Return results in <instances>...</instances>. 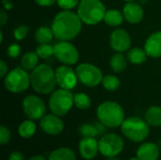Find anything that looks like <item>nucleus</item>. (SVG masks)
<instances>
[{
	"instance_id": "obj_17",
	"label": "nucleus",
	"mask_w": 161,
	"mask_h": 160,
	"mask_svg": "<svg viewBox=\"0 0 161 160\" xmlns=\"http://www.w3.org/2000/svg\"><path fill=\"white\" fill-rule=\"evenodd\" d=\"M144 50L151 58L161 57V31L153 33L145 41Z\"/></svg>"
},
{
	"instance_id": "obj_31",
	"label": "nucleus",
	"mask_w": 161,
	"mask_h": 160,
	"mask_svg": "<svg viewBox=\"0 0 161 160\" xmlns=\"http://www.w3.org/2000/svg\"><path fill=\"white\" fill-rule=\"evenodd\" d=\"M11 139V133L8 128H7L5 125L0 126V143L1 144H7L9 142Z\"/></svg>"
},
{
	"instance_id": "obj_38",
	"label": "nucleus",
	"mask_w": 161,
	"mask_h": 160,
	"mask_svg": "<svg viewBox=\"0 0 161 160\" xmlns=\"http://www.w3.org/2000/svg\"><path fill=\"white\" fill-rule=\"evenodd\" d=\"M7 20H8V16H7L6 12L2 10V11L0 12V21H1V25H5V23L7 22Z\"/></svg>"
},
{
	"instance_id": "obj_9",
	"label": "nucleus",
	"mask_w": 161,
	"mask_h": 160,
	"mask_svg": "<svg viewBox=\"0 0 161 160\" xmlns=\"http://www.w3.org/2000/svg\"><path fill=\"white\" fill-rule=\"evenodd\" d=\"M77 78L87 87H95L103 80V74L99 68L90 63H82L75 70Z\"/></svg>"
},
{
	"instance_id": "obj_35",
	"label": "nucleus",
	"mask_w": 161,
	"mask_h": 160,
	"mask_svg": "<svg viewBox=\"0 0 161 160\" xmlns=\"http://www.w3.org/2000/svg\"><path fill=\"white\" fill-rule=\"evenodd\" d=\"M8 160H25V158H24V155L21 152L14 151L10 154Z\"/></svg>"
},
{
	"instance_id": "obj_5",
	"label": "nucleus",
	"mask_w": 161,
	"mask_h": 160,
	"mask_svg": "<svg viewBox=\"0 0 161 160\" xmlns=\"http://www.w3.org/2000/svg\"><path fill=\"white\" fill-rule=\"evenodd\" d=\"M123 134L133 142H142L146 140L150 133L149 124L139 117H129L121 125Z\"/></svg>"
},
{
	"instance_id": "obj_33",
	"label": "nucleus",
	"mask_w": 161,
	"mask_h": 160,
	"mask_svg": "<svg viewBox=\"0 0 161 160\" xmlns=\"http://www.w3.org/2000/svg\"><path fill=\"white\" fill-rule=\"evenodd\" d=\"M27 32H28V27L25 25H21L14 30V37L16 40L21 41L25 38V36L27 35Z\"/></svg>"
},
{
	"instance_id": "obj_13",
	"label": "nucleus",
	"mask_w": 161,
	"mask_h": 160,
	"mask_svg": "<svg viewBox=\"0 0 161 160\" xmlns=\"http://www.w3.org/2000/svg\"><path fill=\"white\" fill-rule=\"evenodd\" d=\"M40 126L44 133L48 135L56 136L63 131L64 124L62 120L59 118V116L53 113V114L44 115L41 119Z\"/></svg>"
},
{
	"instance_id": "obj_21",
	"label": "nucleus",
	"mask_w": 161,
	"mask_h": 160,
	"mask_svg": "<svg viewBox=\"0 0 161 160\" xmlns=\"http://www.w3.org/2000/svg\"><path fill=\"white\" fill-rule=\"evenodd\" d=\"M38 58L36 52H26L21 58V65L25 71H32L38 66Z\"/></svg>"
},
{
	"instance_id": "obj_36",
	"label": "nucleus",
	"mask_w": 161,
	"mask_h": 160,
	"mask_svg": "<svg viewBox=\"0 0 161 160\" xmlns=\"http://www.w3.org/2000/svg\"><path fill=\"white\" fill-rule=\"evenodd\" d=\"M35 1L40 6L48 7V6H52L53 4H55L58 0H35Z\"/></svg>"
},
{
	"instance_id": "obj_11",
	"label": "nucleus",
	"mask_w": 161,
	"mask_h": 160,
	"mask_svg": "<svg viewBox=\"0 0 161 160\" xmlns=\"http://www.w3.org/2000/svg\"><path fill=\"white\" fill-rule=\"evenodd\" d=\"M23 109L25 114L30 120L42 119L46 111L43 101L35 95H29L23 101Z\"/></svg>"
},
{
	"instance_id": "obj_39",
	"label": "nucleus",
	"mask_w": 161,
	"mask_h": 160,
	"mask_svg": "<svg viewBox=\"0 0 161 160\" xmlns=\"http://www.w3.org/2000/svg\"><path fill=\"white\" fill-rule=\"evenodd\" d=\"M28 160H46V158L44 157L41 156V155H36V156L31 157Z\"/></svg>"
},
{
	"instance_id": "obj_24",
	"label": "nucleus",
	"mask_w": 161,
	"mask_h": 160,
	"mask_svg": "<svg viewBox=\"0 0 161 160\" xmlns=\"http://www.w3.org/2000/svg\"><path fill=\"white\" fill-rule=\"evenodd\" d=\"M124 19V14H122L119 10L117 9H109L107 10L104 20L106 24H108L110 26H117L120 25L123 22Z\"/></svg>"
},
{
	"instance_id": "obj_23",
	"label": "nucleus",
	"mask_w": 161,
	"mask_h": 160,
	"mask_svg": "<svg viewBox=\"0 0 161 160\" xmlns=\"http://www.w3.org/2000/svg\"><path fill=\"white\" fill-rule=\"evenodd\" d=\"M36 128V124L34 122H32V120H26L19 125L18 133L22 138L29 139L35 134Z\"/></svg>"
},
{
	"instance_id": "obj_20",
	"label": "nucleus",
	"mask_w": 161,
	"mask_h": 160,
	"mask_svg": "<svg viewBox=\"0 0 161 160\" xmlns=\"http://www.w3.org/2000/svg\"><path fill=\"white\" fill-rule=\"evenodd\" d=\"M48 160H76V156L73 150L67 147H61L54 150Z\"/></svg>"
},
{
	"instance_id": "obj_7",
	"label": "nucleus",
	"mask_w": 161,
	"mask_h": 160,
	"mask_svg": "<svg viewBox=\"0 0 161 160\" xmlns=\"http://www.w3.org/2000/svg\"><path fill=\"white\" fill-rule=\"evenodd\" d=\"M4 84L8 91L12 93H20L28 88L30 84V76L25 69L16 68L7 74Z\"/></svg>"
},
{
	"instance_id": "obj_14",
	"label": "nucleus",
	"mask_w": 161,
	"mask_h": 160,
	"mask_svg": "<svg viewBox=\"0 0 161 160\" xmlns=\"http://www.w3.org/2000/svg\"><path fill=\"white\" fill-rule=\"evenodd\" d=\"M131 44L129 34L124 29H116L110 35V45L117 52L126 51Z\"/></svg>"
},
{
	"instance_id": "obj_8",
	"label": "nucleus",
	"mask_w": 161,
	"mask_h": 160,
	"mask_svg": "<svg viewBox=\"0 0 161 160\" xmlns=\"http://www.w3.org/2000/svg\"><path fill=\"white\" fill-rule=\"evenodd\" d=\"M125 143L123 139L113 133L104 135L99 141V152L105 157H115L124 150Z\"/></svg>"
},
{
	"instance_id": "obj_41",
	"label": "nucleus",
	"mask_w": 161,
	"mask_h": 160,
	"mask_svg": "<svg viewBox=\"0 0 161 160\" xmlns=\"http://www.w3.org/2000/svg\"><path fill=\"white\" fill-rule=\"evenodd\" d=\"M129 160H140L138 157H132V158H130Z\"/></svg>"
},
{
	"instance_id": "obj_22",
	"label": "nucleus",
	"mask_w": 161,
	"mask_h": 160,
	"mask_svg": "<svg viewBox=\"0 0 161 160\" xmlns=\"http://www.w3.org/2000/svg\"><path fill=\"white\" fill-rule=\"evenodd\" d=\"M127 61L126 58L121 52L115 54L110 58V67L115 73H122L126 68Z\"/></svg>"
},
{
	"instance_id": "obj_32",
	"label": "nucleus",
	"mask_w": 161,
	"mask_h": 160,
	"mask_svg": "<svg viewBox=\"0 0 161 160\" xmlns=\"http://www.w3.org/2000/svg\"><path fill=\"white\" fill-rule=\"evenodd\" d=\"M57 2L61 8H63L65 10H69V9L75 8L78 4L79 0H58Z\"/></svg>"
},
{
	"instance_id": "obj_42",
	"label": "nucleus",
	"mask_w": 161,
	"mask_h": 160,
	"mask_svg": "<svg viewBox=\"0 0 161 160\" xmlns=\"http://www.w3.org/2000/svg\"><path fill=\"white\" fill-rule=\"evenodd\" d=\"M125 1H128V2H131V1H134V0H125Z\"/></svg>"
},
{
	"instance_id": "obj_26",
	"label": "nucleus",
	"mask_w": 161,
	"mask_h": 160,
	"mask_svg": "<svg viewBox=\"0 0 161 160\" xmlns=\"http://www.w3.org/2000/svg\"><path fill=\"white\" fill-rule=\"evenodd\" d=\"M147 54L145 50L141 48H133L127 54L128 60L133 64H142L146 60Z\"/></svg>"
},
{
	"instance_id": "obj_6",
	"label": "nucleus",
	"mask_w": 161,
	"mask_h": 160,
	"mask_svg": "<svg viewBox=\"0 0 161 160\" xmlns=\"http://www.w3.org/2000/svg\"><path fill=\"white\" fill-rule=\"evenodd\" d=\"M74 96L75 95H73L70 90L60 89L54 91L49 99V108L51 111L59 117L66 115L75 104Z\"/></svg>"
},
{
	"instance_id": "obj_16",
	"label": "nucleus",
	"mask_w": 161,
	"mask_h": 160,
	"mask_svg": "<svg viewBox=\"0 0 161 160\" xmlns=\"http://www.w3.org/2000/svg\"><path fill=\"white\" fill-rule=\"evenodd\" d=\"M123 14L127 22L131 24H138L143 18V9L138 3L128 2L124 8Z\"/></svg>"
},
{
	"instance_id": "obj_40",
	"label": "nucleus",
	"mask_w": 161,
	"mask_h": 160,
	"mask_svg": "<svg viewBox=\"0 0 161 160\" xmlns=\"http://www.w3.org/2000/svg\"><path fill=\"white\" fill-rule=\"evenodd\" d=\"M108 160H120V159H119V158H117V157H109Z\"/></svg>"
},
{
	"instance_id": "obj_1",
	"label": "nucleus",
	"mask_w": 161,
	"mask_h": 160,
	"mask_svg": "<svg viewBox=\"0 0 161 160\" xmlns=\"http://www.w3.org/2000/svg\"><path fill=\"white\" fill-rule=\"evenodd\" d=\"M82 21L78 14L70 10H63L56 15L52 24L54 36L60 41H71L81 30Z\"/></svg>"
},
{
	"instance_id": "obj_2",
	"label": "nucleus",
	"mask_w": 161,
	"mask_h": 160,
	"mask_svg": "<svg viewBox=\"0 0 161 160\" xmlns=\"http://www.w3.org/2000/svg\"><path fill=\"white\" fill-rule=\"evenodd\" d=\"M30 83L32 88L42 94L51 93L58 84L55 72L46 64L38 65L34 70H32L30 74Z\"/></svg>"
},
{
	"instance_id": "obj_27",
	"label": "nucleus",
	"mask_w": 161,
	"mask_h": 160,
	"mask_svg": "<svg viewBox=\"0 0 161 160\" xmlns=\"http://www.w3.org/2000/svg\"><path fill=\"white\" fill-rule=\"evenodd\" d=\"M102 84H103V87L106 90L110 91H114L120 87L121 81L117 76L108 74V75H106V76L103 77Z\"/></svg>"
},
{
	"instance_id": "obj_12",
	"label": "nucleus",
	"mask_w": 161,
	"mask_h": 160,
	"mask_svg": "<svg viewBox=\"0 0 161 160\" xmlns=\"http://www.w3.org/2000/svg\"><path fill=\"white\" fill-rule=\"evenodd\" d=\"M55 74L57 83L60 86L61 89L72 90L75 87L77 82V75L72 68L68 66H60L56 70Z\"/></svg>"
},
{
	"instance_id": "obj_28",
	"label": "nucleus",
	"mask_w": 161,
	"mask_h": 160,
	"mask_svg": "<svg viewBox=\"0 0 161 160\" xmlns=\"http://www.w3.org/2000/svg\"><path fill=\"white\" fill-rule=\"evenodd\" d=\"M74 102H75V105L77 108L79 109H88L91 105H92V101H91V98L85 94V93H76L75 96H74Z\"/></svg>"
},
{
	"instance_id": "obj_10",
	"label": "nucleus",
	"mask_w": 161,
	"mask_h": 160,
	"mask_svg": "<svg viewBox=\"0 0 161 160\" xmlns=\"http://www.w3.org/2000/svg\"><path fill=\"white\" fill-rule=\"evenodd\" d=\"M54 56L66 65L75 64L79 58L77 49L68 41H61L54 46Z\"/></svg>"
},
{
	"instance_id": "obj_30",
	"label": "nucleus",
	"mask_w": 161,
	"mask_h": 160,
	"mask_svg": "<svg viewBox=\"0 0 161 160\" xmlns=\"http://www.w3.org/2000/svg\"><path fill=\"white\" fill-rule=\"evenodd\" d=\"M36 53L41 58H48L54 55V47L48 43L40 44L36 49Z\"/></svg>"
},
{
	"instance_id": "obj_15",
	"label": "nucleus",
	"mask_w": 161,
	"mask_h": 160,
	"mask_svg": "<svg viewBox=\"0 0 161 160\" xmlns=\"http://www.w3.org/2000/svg\"><path fill=\"white\" fill-rule=\"evenodd\" d=\"M99 152V141L95 138H83L79 142L80 156L86 160H92L96 157Z\"/></svg>"
},
{
	"instance_id": "obj_34",
	"label": "nucleus",
	"mask_w": 161,
	"mask_h": 160,
	"mask_svg": "<svg viewBox=\"0 0 161 160\" xmlns=\"http://www.w3.org/2000/svg\"><path fill=\"white\" fill-rule=\"evenodd\" d=\"M20 51H21L20 46H19L18 44L13 43V44H10V45L8 46L7 52H8V55L10 58H17V57L19 56V54H20Z\"/></svg>"
},
{
	"instance_id": "obj_4",
	"label": "nucleus",
	"mask_w": 161,
	"mask_h": 160,
	"mask_svg": "<svg viewBox=\"0 0 161 160\" xmlns=\"http://www.w3.org/2000/svg\"><path fill=\"white\" fill-rule=\"evenodd\" d=\"M106 7L100 0H81L77 14L86 25H96L106 14Z\"/></svg>"
},
{
	"instance_id": "obj_37",
	"label": "nucleus",
	"mask_w": 161,
	"mask_h": 160,
	"mask_svg": "<svg viewBox=\"0 0 161 160\" xmlns=\"http://www.w3.org/2000/svg\"><path fill=\"white\" fill-rule=\"evenodd\" d=\"M8 73V65L5 63L4 60L0 61V77H4Z\"/></svg>"
},
{
	"instance_id": "obj_3",
	"label": "nucleus",
	"mask_w": 161,
	"mask_h": 160,
	"mask_svg": "<svg viewBox=\"0 0 161 160\" xmlns=\"http://www.w3.org/2000/svg\"><path fill=\"white\" fill-rule=\"evenodd\" d=\"M99 122L107 127L116 128L121 126L125 121V111L116 102L108 101L102 103L96 110Z\"/></svg>"
},
{
	"instance_id": "obj_25",
	"label": "nucleus",
	"mask_w": 161,
	"mask_h": 160,
	"mask_svg": "<svg viewBox=\"0 0 161 160\" xmlns=\"http://www.w3.org/2000/svg\"><path fill=\"white\" fill-rule=\"evenodd\" d=\"M53 36H54L53 30L45 26H42L38 28L35 32V40L40 44L49 43L52 41Z\"/></svg>"
},
{
	"instance_id": "obj_29",
	"label": "nucleus",
	"mask_w": 161,
	"mask_h": 160,
	"mask_svg": "<svg viewBox=\"0 0 161 160\" xmlns=\"http://www.w3.org/2000/svg\"><path fill=\"white\" fill-rule=\"evenodd\" d=\"M78 131H79V134L83 138H95L97 135L100 134L98 127L93 124H82L79 127Z\"/></svg>"
},
{
	"instance_id": "obj_19",
	"label": "nucleus",
	"mask_w": 161,
	"mask_h": 160,
	"mask_svg": "<svg viewBox=\"0 0 161 160\" xmlns=\"http://www.w3.org/2000/svg\"><path fill=\"white\" fill-rule=\"evenodd\" d=\"M145 121L154 127L161 126V108L158 106L151 107L145 113Z\"/></svg>"
},
{
	"instance_id": "obj_18",
	"label": "nucleus",
	"mask_w": 161,
	"mask_h": 160,
	"mask_svg": "<svg viewBox=\"0 0 161 160\" xmlns=\"http://www.w3.org/2000/svg\"><path fill=\"white\" fill-rule=\"evenodd\" d=\"M159 148L153 142H144L137 150V157L140 160H158Z\"/></svg>"
}]
</instances>
